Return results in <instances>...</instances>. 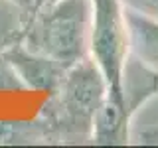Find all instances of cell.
<instances>
[{"instance_id": "9c48e42d", "label": "cell", "mask_w": 158, "mask_h": 148, "mask_svg": "<svg viewBox=\"0 0 158 148\" xmlns=\"http://www.w3.org/2000/svg\"><path fill=\"white\" fill-rule=\"evenodd\" d=\"M24 83L12 67L6 53L0 51V91H24Z\"/></svg>"}, {"instance_id": "8992f818", "label": "cell", "mask_w": 158, "mask_h": 148, "mask_svg": "<svg viewBox=\"0 0 158 148\" xmlns=\"http://www.w3.org/2000/svg\"><path fill=\"white\" fill-rule=\"evenodd\" d=\"M127 24L131 38V56L150 71L158 73V20L127 10Z\"/></svg>"}, {"instance_id": "8fae6325", "label": "cell", "mask_w": 158, "mask_h": 148, "mask_svg": "<svg viewBox=\"0 0 158 148\" xmlns=\"http://www.w3.org/2000/svg\"><path fill=\"white\" fill-rule=\"evenodd\" d=\"M138 140L142 144H152V146H158V126L154 128H148V130H142L138 134Z\"/></svg>"}, {"instance_id": "7c38bea8", "label": "cell", "mask_w": 158, "mask_h": 148, "mask_svg": "<svg viewBox=\"0 0 158 148\" xmlns=\"http://www.w3.org/2000/svg\"><path fill=\"white\" fill-rule=\"evenodd\" d=\"M14 4H18L20 8H24L26 12H32V8H34V2L36 0H12Z\"/></svg>"}, {"instance_id": "5b68a950", "label": "cell", "mask_w": 158, "mask_h": 148, "mask_svg": "<svg viewBox=\"0 0 158 148\" xmlns=\"http://www.w3.org/2000/svg\"><path fill=\"white\" fill-rule=\"evenodd\" d=\"M4 53L10 59L12 67L16 69L18 77L22 79L24 87L36 89V91H46L48 95L57 89L65 71L69 69L61 65L59 61H53V59L40 56L36 51H30L22 42H16L14 46L6 47Z\"/></svg>"}, {"instance_id": "30bf717a", "label": "cell", "mask_w": 158, "mask_h": 148, "mask_svg": "<svg viewBox=\"0 0 158 148\" xmlns=\"http://www.w3.org/2000/svg\"><path fill=\"white\" fill-rule=\"evenodd\" d=\"M127 10L140 14V16L158 20V0H121Z\"/></svg>"}, {"instance_id": "277c9868", "label": "cell", "mask_w": 158, "mask_h": 148, "mask_svg": "<svg viewBox=\"0 0 158 148\" xmlns=\"http://www.w3.org/2000/svg\"><path fill=\"white\" fill-rule=\"evenodd\" d=\"M158 95V73L150 71L142 63H138L131 56L123 81V97L115 101L105 97L101 109L97 113L95 126H93V144H128L131 142V121L135 113Z\"/></svg>"}, {"instance_id": "52a82bcc", "label": "cell", "mask_w": 158, "mask_h": 148, "mask_svg": "<svg viewBox=\"0 0 158 148\" xmlns=\"http://www.w3.org/2000/svg\"><path fill=\"white\" fill-rule=\"evenodd\" d=\"M48 144L42 125L36 121H0V146Z\"/></svg>"}, {"instance_id": "ba28073f", "label": "cell", "mask_w": 158, "mask_h": 148, "mask_svg": "<svg viewBox=\"0 0 158 148\" xmlns=\"http://www.w3.org/2000/svg\"><path fill=\"white\" fill-rule=\"evenodd\" d=\"M28 14L12 0H0V51L20 42Z\"/></svg>"}, {"instance_id": "4fadbf2b", "label": "cell", "mask_w": 158, "mask_h": 148, "mask_svg": "<svg viewBox=\"0 0 158 148\" xmlns=\"http://www.w3.org/2000/svg\"><path fill=\"white\" fill-rule=\"evenodd\" d=\"M44 2H49V0H36V2H34V6H40V4H44Z\"/></svg>"}, {"instance_id": "3957f363", "label": "cell", "mask_w": 158, "mask_h": 148, "mask_svg": "<svg viewBox=\"0 0 158 148\" xmlns=\"http://www.w3.org/2000/svg\"><path fill=\"white\" fill-rule=\"evenodd\" d=\"M91 57L105 75L107 95L121 101L127 63L131 59L127 10L121 0H93Z\"/></svg>"}, {"instance_id": "7a4b0ae2", "label": "cell", "mask_w": 158, "mask_h": 148, "mask_svg": "<svg viewBox=\"0 0 158 148\" xmlns=\"http://www.w3.org/2000/svg\"><path fill=\"white\" fill-rule=\"evenodd\" d=\"M91 24L93 0H49L32 8L20 42L71 67L91 56Z\"/></svg>"}, {"instance_id": "6da1fadb", "label": "cell", "mask_w": 158, "mask_h": 148, "mask_svg": "<svg viewBox=\"0 0 158 148\" xmlns=\"http://www.w3.org/2000/svg\"><path fill=\"white\" fill-rule=\"evenodd\" d=\"M107 93L105 75L91 56L69 67L38 115L48 144L91 142L97 113Z\"/></svg>"}]
</instances>
